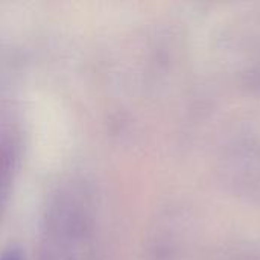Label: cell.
Segmentation results:
<instances>
[{
    "label": "cell",
    "instance_id": "obj_1",
    "mask_svg": "<svg viewBox=\"0 0 260 260\" xmlns=\"http://www.w3.org/2000/svg\"><path fill=\"white\" fill-rule=\"evenodd\" d=\"M0 260H20V257H18V254H15V253H9V254H5Z\"/></svg>",
    "mask_w": 260,
    "mask_h": 260
}]
</instances>
